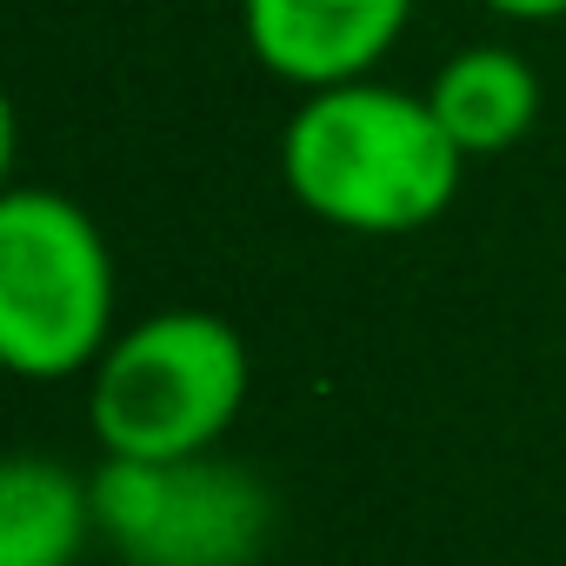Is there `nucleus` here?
I'll use <instances>...</instances> for the list:
<instances>
[{
    "instance_id": "obj_4",
    "label": "nucleus",
    "mask_w": 566,
    "mask_h": 566,
    "mask_svg": "<svg viewBox=\"0 0 566 566\" xmlns=\"http://www.w3.org/2000/svg\"><path fill=\"white\" fill-rule=\"evenodd\" d=\"M94 520L127 566H253L273 539V493L220 460H107Z\"/></svg>"
},
{
    "instance_id": "obj_6",
    "label": "nucleus",
    "mask_w": 566,
    "mask_h": 566,
    "mask_svg": "<svg viewBox=\"0 0 566 566\" xmlns=\"http://www.w3.org/2000/svg\"><path fill=\"white\" fill-rule=\"evenodd\" d=\"M440 127L453 134V147L467 160H486V154H506L513 140L533 134L539 120V74L513 54V48H460L433 87H427Z\"/></svg>"
},
{
    "instance_id": "obj_1",
    "label": "nucleus",
    "mask_w": 566,
    "mask_h": 566,
    "mask_svg": "<svg viewBox=\"0 0 566 566\" xmlns=\"http://www.w3.org/2000/svg\"><path fill=\"white\" fill-rule=\"evenodd\" d=\"M460 167L467 154L440 127L433 101L380 81L307 94V107L280 134L287 193L314 220L367 240L433 227L460 193Z\"/></svg>"
},
{
    "instance_id": "obj_5",
    "label": "nucleus",
    "mask_w": 566,
    "mask_h": 566,
    "mask_svg": "<svg viewBox=\"0 0 566 566\" xmlns=\"http://www.w3.org/2000/svg\"><path fill=\"white\" fill-rule=\"evenodd\" d=\"M407 14L413 0H240L253 61L307 94L367 81L400 41Z\"/></svg>"
},
{
    "instance_id": "obj_2",
    "label": "nucleus",
    "mask_w": 566,
    "mask_h": 566,
    "mask_svg": "<svg viewBox=\"0 0 566 566\" xmlns=\"http://www.w3.org/2000/svg\"><path fill=\"white\" fill-rule=\"evenodd\" d=\"M247 400V340L207 307H174L127 327L87 387V420L107 460L213 453Z\"/></svg>"
},
{
    "instance_id": "obj_8",
    "label": "nucleus",
    "mask_w": 566,
    "mask_h": 566,
    "mask_svg": "<svg viewBox=\"0 0 566 566\" xmlns=\"http://www.w3.org/2000/svg\"><path fill=\"white\" fill-rule=\"evenodd\" d=\"M506 21H566V0H486Z\"/></svg>"
},
{
    "instance_id": "obj_3",
    "label": "nucleus",
    "mask_w": 566,
    "mask_h": 566,
    "mask_svg": "<svg viewBox=\"0 0 566 566\" xmlns=\"http://www.w3.org/2000/svg\"><path fill=\"white\" fill-rule=\"evenodd\" d=\"M114 253L67 193H0V360L21 380L94 367L114 340Z\"/></svg>"
},
{
    "instance_id": "obj_7",
    "label": "nucleus",
    "mask_w": 566,
    "mask_h": 566,
    "mask_svg": "<svg viewBox=\"0 0 566 566\" xmlns=\"http://www.w3.org/2000/svg\"><path fill=\"white\" fill-rule=\"evenodd\" d=\"M87 533H101L94 480L41 453L0 467V566H74Z\"/></svg>"
}]
</instances>
